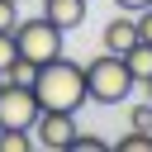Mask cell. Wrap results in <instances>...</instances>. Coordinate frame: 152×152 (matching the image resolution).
<instances>
[{"mask_svg": "<svg viewBox=\"0 0 152 152\" xmlns=\"http://www.w3.org/2000/svg\"><path fill=\"white\" fill-rule=\"evenodd\" d=\"M33 100L38 109H62V114H76L86 104V66L71 62V57H52L38 66L33 76Z\"/></svg>", "mask_w": 152, "mask_h": 152, "instance_id": "cell-1", "label": "cell"}, {"mask_svg": "<svg viewBox=\"0 0 152 152\" xmlns=\"http://www.w3.org/2000/svg\"><path fill=\"white\" fill-rule=\"evenodd\" d=\"M133 86L138 81L128 76V66H124L119 52H100V57L86 62V100H95V104H124Z\"/></svg>", "mask_w": 152, "mask_h": 152, "instance_id": "cell-2", "label": "cell"}, {"mask_svg": "<svg viewBox=\"0 0 152 152\" xmlns=\"http://www.w3.org/2000/svg\"><path fill=\"white\" fill-rule=\"evenodd\" d=\"M10 38H14L19 57H28L33 66L62 57V28H57L52 19H43V14H38V19H24V14H19V24L10 28Z\"/></svg>", "mask_w": 152, "mask_h": 152, "instance_id": "cell-3", "label": "cell"}, {"mask_svg": "<svg viewBox=\"0 0 152 152\" xmlns=\"http://www.w3.org/2000/svg\"><path fill=\"white\" fill-rule=\"evenodd\" d=\"M38 100H33V86H10L0 81V124H14V128H33L38 119Z\"/></svg>", "mask_w": 152, "mask_h": 152, "instance_id": "cell-4", "label": "cell"}, {"mask_svg": "<svg viewBox=\"0 0 152 152\" xmlns=\"http://www.w3.org/2000/svg\"><path fill=\"white\" fill-rule=\"evenodd\" d=\"M71 138H76V119H71V114H62V109H43V114L33 119V142H38V147L62 152V147H71Z\"/></svg>", "mask_w": 152, "mask_h": 152, "instance_id": "cell-5", "label": "cell"}, {"mask_svg": "<svg viewBox=\"0 0 152 152\" xmlns=\"http://www.w3.org/2000/svg\"><path fill=\"white\" fill-rule=\"evenodd\" d=\"M133 43H138V24H133V14H124V10H119V19H109V24H104V33H100V48L124 57Z\"/></svg>", "mask_w": 152, "mask_h": 152, "instance_id": "cell-6", "label": "cell"}, {"mask_svg": "<svg viewBox=\"0 0 152 152\" xmlns=\"http://www.w3.org/2000/svg\"><path fill=\"white\" fill-rule=\"evenodd\" d=\"M43 19H52L62 33L86 24V0H43Z\"/></svg>", "mask_w": 152, "mask_h": 152, "instance_id": "cell-7", "label": "cell"}, {"mask_svg": "<svg viewBox=\"0 0 152 152\" xmlns=\"http://www.w3.org/2000/svg\"><path fill=\"white\" fill-rule=\"evenodd\" d=\"M124 66H128V76H133V81H147V76H152V43H142V38H138V43L124 52Z\"/></svg>", "mask_w": 152, "mask_h": 152, "instance_id": "cell-8", "label": "cell"}, {"mask_svg": "<svg viewBox=\"0 0 152 152\" xmlns=\"http://www.w3.org/2000/svg\"><path fill=\"white\" fill-rule=\"evenodd\" d=\"M28 147H38V142H33V128L0 124V152H28Z\"/></svg>", "mask_w": 152, "mask_h": 152, "instance_id": "cell-9", "label": "cell"}, {"mask_svg": "<svg viewBox=\"0 0 152 152\" xmlns=\"http://www.w3.org/2000/svg\"><path fill=\"white\" fill-rule=\"evenodd\" d=\"M33 76H38V66H33L28 57H14V62L0 71V81H10V86H33Z\"/></svg>", "mask_w": 152, "mask_h": 152, "instance_id": "cell-10", "label": "cell"}, {"mask_svg": "<svg viewBox=\"0 0 152 152\" xmlns=\"http://www.w3.org/2000/svg\"><path fill=\"white\" fill-rule=\"evenodd\" d=\"M114 147H119V152H152V133H138V128H133V133H124Z\"/></svg>", "mask_w": 152, "mask_h": 152, "instance_id": "cell-11", "label": "cell"}, {"mask_svg": "<svg viewBox=\"0 0 152 152\" xmlns=\"http://www.w3.org/2000/svg\"><path fill=\"white\" fill-rule=\"evenodd\" d=\"M71 147H76V152H104L109 142H104L100 133H76V138H71Z\"/></svg>", "mask_w": 152, "mask_h": 152, "instance_id": "cell-12", "label": "cell"}, {"mask_svg": "<svg viewBox=\"0 0 152 152\" xmlns=\"http://www.w3.org/2000/svg\"><path fill=\"white\" fill-rule=\"evenodd\" d=\"M128 119H133V128H138V133H152V100H147V104H133V114H128Z\"/></svg>", "mask_w": 152, "mask_h": 152, "instance_id": "cell-13", "label": "cell"}, {"mask_svg": "<svg viewBox=\"0 0 152 152\" xmlns=\"http://www.w3.org/2000/svg\"><path fill=\"white\" fill-rule=\"evenodd\" d=\"M19 24V0H0V33H10Z\"/></svg>", "mask_w": 152, "mask_h": 152, "instance_id": "cell-14", "label": "cell"}, {"mask_svg": "<svg viewBox=\"0 0 152 152\" xmlns=\"http://www.w3.org/2000/svg\"><path fill=\"white\" fill-rule=\"evenodd\" d=\"M133 24H138V38H142V43H152V5H147V10H138V14H133Z\"/></svg>", "mask_w": 152, "mask_h": 152, "instance_id": "cell-15", "label": "cell"}, {"mask_svg": "<svg viewBox=\"0 0 152 152\" xmlns=\"http://www.w3.org/2000/svg\"><path fill=\"white\" fill-rule=\"evenodd\" d=\"M14 57H19V48H14V38H10V33H0V71H5V66H10Z\"/></svg>", "mask_w": 152, "mask_h": 152, "instance_id": "cell-16", "label": "cell"}, {"mask_svg": "<svg viewBox=\"0 0 152 152\" xmlns=\"http://www.w3.org/2000/svg\"><path fill=\"white\" fill-rule=\"evenodd\" d=\"M114 5H119V10H124V14H138V10H147V5H152V0H114Z\"/></svg>", "mask_w": 152, "mask_h": 152, "instance_id": "cell-17", "label": "cell"}, {"mask_svg": "<svg viewBox=\"0 0 152 152\" xmlns=\"http://www.w3.org/2000/svg\"><path fill=\"white\" fill-rule=\"evenodd\" d=\"M142 86H147V100H152V76H147V81H142Z\"/></svg>", "mask_w": 152, "mask_h": 152, "instance_id": "cell-18", "label": "cell"}]
</instances>
